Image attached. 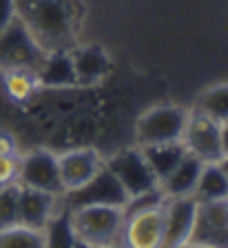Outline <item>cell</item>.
<instances>
[{"mask_svg": "<svg viewBox=\"0 0 228 248\" xmlns=\"http://www.w3.org/2000/svg\"><path fill=\"white\" fill-rule=\"evenodd\" d=\"M14 7L45 51H71L80 45L82 0H14Z\"/></svg>", "mask_w": 228, "mask_h": 248, "instance_id": "6da1fadb", "label": "cell"}, {"mask_svg": "<svg viewBox=\"0 0 228 248\" xmlns=\"http://www.w3.org/2000/svg\"><path fill=\"white\" fill-rule=\"evenodd\" d=\"M124 211L122 206H104V204H89L69 211L76 242L87 248H109L122 244L124 232Z\"/></svg>", "mask_w": 228, "mask_h": 248, "instance_id": "7a4b0ae2", "label": "cell"}, {"mask_svg": "<svg viewBox=\"0 0 228 248\" xmlns=\"http://www.w3.org/2000/svg\"><path fill=\"white\" fill-rule=\"evenodd\" d=\"M45 56L47 51L38 45V40L20 22V18H14L0 31V73L14 69L38 71Z\"/></svg>", "mask_w": 228, "mask_h": 248, "instance_id": "3957f363", "label": "cell"}, {"mask_svg": "<svg viewBox=\"0 0 228 248\" xmlns=\"http://www.w3.org/2000/svg\"><path fill=\"white\" fill-rule=\"evenodd\" d=\"M188 111L177 104H160L149 108L135 124V142L137 146L180 142L186 129Z\"/></svg>", "mask_w": 228, "mask_h": 248, "instance_id": "277c9868", "label": "cell"}, {"mask_svg": "<svg viewBox=\"0 0 228 248\" xmlns=\"http://www.w3.org/2000/svg\"><path fill=\"white\" fill-rule=\"evenodd\" d=\"M104 166L113 173V177L120 182L129 197H137L142 193H149L153 188H160V182L153 175L149 162L140 146L135 149H124L104 160Z\"/></svg>", "mask_w": 228, "mask_h": 248, "instance_id": "5b68a950", "label": "cell"}, {"mask_svg": "<svg viewBox=\"0 0 228 248\" xmlns=\"http://www.w3.org/2000/svg\"><path fill=\"white\" fill-rule=\"evenodd\" d=\"M182 142L186 146V151L195 157L211 164V162H222L224 151H222V135H219V122L208 118L202 111H188L186 129L182 135Z\"/></svg>", "mask_w": 228, "mask_h": 248, "instance_id": "8992f818", "label": "cell"}, {"mask_svg": "<svg viewBox=\"0 0 228 248\" xmlns=\"http://www.w3.org/2000/svg\"><path fill=\"white\" fill-rule=\"evenodd\" d=\"M16 182L25 188H36V191H45L51 195L62 197L64 193L60 170H58V155H53L47 149H36L22 155Z\"/></svg>", "mask_w": 228, "mask_h": 248, "instance_id": "52a82bcc", "label": "cell"}, {"mask_svg": "<svg viewBox=\"0 0 228 248\" xmlns=\"http://www.w3.org/2000/svg\"><path fill=\"white\" fill-rule=\"evenodd\" d=\"M64 197V208L71 211V208L78 206H89V204H104V206H124L129 195L124 193V188L120 186V182L113 177L106 166L98 170V175L93 180H89L84 186L76 188V191L62 193Z\"/></svg>", "mask_w": 228, "mask_h": 248, "instance_id": "ba28073f", "label": "cell"}, {"mask_svg": "<svg viewBox=\"0 0 228 248\" xmlns=\"http://www.w3.org/2000/svg\"><path fill=\"white\" fill-rule=\"evenodd\" d=\"M164 204L137 211L126 217L124 232H122V244L126 248H160L164 239Z\"/></svg>", "mask_w": 228, "mask_h": 248, "instance_id": "9c48e42d", "label": "cell"}, {"mask_svg": "<svg viewBox=\"0 0 228 248\" xmlns=\"http://www.w3.org/2000/svg\"><path fill=\"white\" fill-rule=\"evenodd\" d=\"M102 166V155L91 146L71 149L67 153L58 155V170H60V182H62L64 193L76 191V188L87 184L89 180H93Z\"/></svg>", "mask_w": 228, "mask_h": 248, "instance_id": "30bf717a", "label": "cell"}, {"mask_svg": "<svg viewBox=\"0 0 228 248\" xmlns=\"http://www.w3.org/2000/svg\"><path fill=\"white\" fill-rule=\"evenodd\" d=\"M197 206L199 202L193 195L188 197H173L164 204V239L160 248H180L191 239L193 226H195Z\"/></svg>", "mask_w": 228, "mask_h": 248, "instance_id": "8fae6325", "label": "cell"}, {"mask_svg": "<svg viewBox=\"0 0 228 248\" xmlns=\"http://www.w3.org/2000/svg\"><path fill=\"white\" fill-rule=\"evenodd\" d=\"M188 242L211 248H228V217L224 202H202Z\"/></svg>", "mask_w": 228, "mask_h": 248, "instance_id": "7c38bea8", "label": "cell"}, {"mask_svg": "<svg viewBox=\"0 0 228 248\" xmlns=\"http://www.w3.org/2000/svg\"><path fill=\"white\" fill-rule=\"evenodd\" d=\"M58 202L60 195H51L36 188H25L20 186V204H18V224L36 231H45L53 215L58 213Z\"/></svg>", "mask_w": 228, "mask_h": 248, "instance_id": "4fadbf2b", "label": "cell"}, {"mask_svg": "<svg viewBox=\"0 0 228 248\" xmlns=\"http://www.w3.org/2000/svg\"><path fill=\"white\" fill-rule=\"evenodd\" d=\"M76 82L89 87L100 82L111 71V58L100 45H76L71 49Z\"/></svg>", "mask_w": 228, "mask_h": 248, "instance_id": "5bb4252c", "label": "cell"}, {"mask_svg": "<svg viewBox=\"0 0 228 248\" xmlns=\"http://www.w3.org/2000/svg\"><path fill=\"white\" fill-rule=\"evenodd\" d=\"M36 78H38V87H49V89L78 87L71 51H47L42 64L36 71Z\"/></svg>", "mask_w": 228, "mask_h": 248, "instance_id": "9a60e30c", "label": "cell"}, {"mask_svg": "<svg viewBox=\"0 0 228 248\" xmlns=\"http://www.w3.org/2000/svg\"><path fill=\"white\" fill-rule=\"evenodd\" d=\"M202 169H204V162L199 160V157H195V155H191V153L184 155L180 164L173 169L171 175L160 184V188H162V193L166 195V200L193 195Z\"/></svg>", "mask_w": 228, "mask_h": 248, "instance_id": "2e32d148", "label": "cell"}, {"mask_svg": "<svg viewBox=\"0 0 228 248\" xmlns=\"http://www.w3.org/2000/svg\"><path fill=\"white\" fill-rule=\"evenodd\" d=\"M144 153L146 162H149L153 175L157 177V182H164L166 177L173 173L177 164L182 162V157L188 153L184 142H164V144H151V146H140Z\"/></svg>", "mask_w": 228, "mask_h": 248, "instance_id": "e0dca14e", "label": "cell"}, {"mask_svg": "<svg viewBox=\"0 0 228 248\" xmlns=\"http://www.w3.org/2000/svg\"><path fill=\"white\" fill-rule=\"evenodd\" d=\"M193 197L199 204L202 202H226L228 200V173L224 170V166L219 162L204 164Z\"/></svg>", "mask_w": 228, "mask_h": 248, "instance_id": "ac0fdd59", "label": "cell"}, {"mask_svg": "<svg viewBox=\"0 0 228 248\" xmlns=\"http://www.w3.org/2000/svg\"><path fill=\"white\" fill-rule=\"evenodd\" d=\"M0 82L5 87L7 95L16 102H27L33 93L38 91L36 71H25V69H14V71L0 73Z\"/></svg>", "mask_w": 228, "mask_h": 248, "instance_id": "d6986e66", "label": "cell"}, {"mask_svg": "<svg viewBox=\"0 0 228 248\" xmlns=\"http://www.w3.org/2000/svg\"><path fill=\"white\" fill-rule=\"evenodd\" d=\"M0 248H47V237L45 231L16 224L0 231Z\"/></svg>", "mask_w": 228, "mask_h": 248, "instance_id": "ffe728a7", "label": "cell"}, {"mask_svg": "<svg viewBox=\"0 0 228 248\" xmlns=\"http://www.w3.org/2000/svg\"><path fill=\"white\" fill-rule=\"evenodd\" d=\"M197 111L206 113L215 122H226L228 120V82L215 84L206 89L197 100Z\"/></svg>", "mask_w": 228, "mask_h": 248, "instance_id": "44dd1931", "label": "cell"}, {"mask_svg": "<svg viewBox=\"0 0 228 248\" xmlns=\"http://www.w3.org/2000/svg\"><path fill=\"white\" fill-rule=\"evenodd\" d=\"M47 237V248H76V237H73L71 224H69V211H58L49 226L45 228Z\"/></svg>", "mask_w": 228, "mask_h": 248, "instance_id": "7402d4cb", "label": "cell"}, {"mask_svg": "<svg viewBox=\"0 0 228 248\" xmlns=\"http://www.w3.org/2000/svg\"><path fill=\"white\" fill-rule=\"evenodd\" d=\"M18 204H20V184L11 182L0 186V231L18 224Z\"/></svg>", "mask_w": 228, "mask_h": 248, "instance_id": "603a6c76", "label": "cell"}, {"mask_svg": "<svg viewBox=\"0 0 228 248\" xmlns=\"http://www.w3.org/2000/svg\"><path fill=\"white\" fill-rule=\"evenodd\" d=\"M20 155H0V186H7L18 180Z\"/></svg>", "mask_w": 228, "mask_h": 248, "instance_id": "cb8c5ba5", "label": "cell"}, {"mask_svg": "<svg viewBox=\"0 0 228 248\" xmlns=\"http://www.w3.org/2000/svg\"><path fill=\"white\" fill-rule=\"evenodd\" d=\"M0 155H18V142L9 131L0 129Z\"/></svg>", "mask_w": 228, "mask_h": 248, "instance_id": "d4e9b609", "label": "cell"}, {"mask_svg": "<svg viewBox=\"0 0 228 248\" xmlns=\"http://www.w3.org/2000/svg\"><path fill=\"white\" fill-rule=\"evenodd\" d=\"M16 18V7L14 0H0V31L5 29L11 20Z\"/></svg>", "mask_w": 228, "mask_h": 248, "instance_id": "484cf974", "label": "cell"}, {"mask_svg": "<svg viewBox=\"0 0 228 248\" xmlns=\"http://www.w3.org/2000/svg\"><path fill=\"white\" fill-rule=\"evenodd\" d=\"M219 135H222V151L224 157L228 155V120L226 122H219Z\"/></svg>", "mask_w": 228, "mask_h": 248, "instance_id": "4316f807", "label": "cell"}, {"mask_svg": "<svg viewBox=\"0 0 228 248\" xmlns=\"http://www.w3.org/2000/svg\"><path fill=\"white\" fill-rule=\"evenodd\" d=\"M180 248H211V246H204V244H195V242H186L184 246H180Z\"/></svg>", "mask_w": 228, "mask_h": 248, "instance_id": "83f0119b", "label": "cell"}, {"mask_svg": "<svg viewBox=\"0 0 228 248\" xmlns=\"http://www.w3.org/2000/svg\"><path fill=\"white\" fill-rule=\"evenodd\" d=\"M219 164H222V166H224V170H226V173H228V155H226V157H224L222 162H219Z\"/></svg>", "mask_w": 228, "mask_h": 248, "instance_id": "f1b7e54d", "label": "cell"}, {"mask_svg": "<svg viewBox=\"0 0 228 248\" xmlns=\"http://www.w3.org/2000/svg\"><path fill=\"white\" fill-rule=\"evenodd\" d=\"M109 248H126L124 244H115V246H109Z\"/></svg>", "mask_w": 228, "mask_h": 248, "instance_id": "f546056e", "label": "cell"}, {"mask_svg": "<svg viewBox=\"0 0 228 248\" xmlns=\"http://www.w3.org/2000/svg\"><path fill=\"white\" fill-rule=\"evenodd\" d=\"M224 206H226V217H228V200L224 202Z\"/></svg>", "mask_w": 228, "mask_h": 248, "instance_id": "4dcf8cb0", "label": "cell"}, {"mask_svg": "<svg viewBox=\"0 0 228 248\" xmlns=\"http://www.w3.org/2000/svg\"><path fill=\"white\" fill-rule=\"evenodd\" d=\"M76 248H87V246H82V244H78V242H76Z\"/></svg>", "mask_w": 228, "mask_h": 248, "instance_id": "1f68e13d", "label": "cell"}]
</instances>
